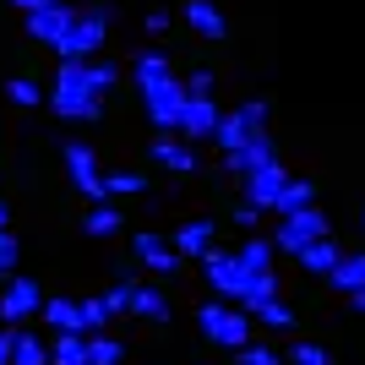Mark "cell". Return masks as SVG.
<instances>
[{
	"label": "cell",
	"instance_id": "44dd1931",
	"mask_svg": "<svg viewBox=\"0 0 365 365\" xmlns=\"http://www.w3.org/2000/svg\"><path fill=\"white\" fill-rule=\"evenodd\" d=\"M311 202H317V185L311 180H284V191H278V202H273V213L278 218H289V213H300V207H311Z\"/></svg>",
	"mask_w": 365,
	"mask_h": 365
},
{
	"label": "cell",
	"instance_id": "484cf974",
	"mask_svg": "<svg viewBox=\"0 0 365 365\" xmlns=\"http://www.w3.org/2000/svg\"><path fill=\"white\" fill-rule=\"evenodd\" d=\"M262 300H278V273L267 267V273H251V284H245V294H240V311H251V305H262Z\"/></svg>",
	"mask_w": 365,
	"mask_h": 365
},
{
	"label": "cell",
	"instance_id": "e0dca14e",
	"mask_svg": "<svg viewBox=\"0 0 365 365\" xmlns=\"http://www.w3.org/2000/svg\"><path fill=\"white\" fill-rule=\"evenodd\" d=\"M327 284H333L338 294H360L365 289V251H344L338 267L327 273Z\"/></svg>",
	"mask_w": 365,
	"mask_h": 365
},
{
	"label": "cell",
	"instance_id": "603a6c76",
	"mask_svg": "<svg viewBox=\"0 0 365 365\" xmlns=\"http://www.w3.org/2000/svg\"><path fill=\"white\" fill-rule=\"evenodd\" d=\"M131 311L148 317V322H169V300L153 289V284H131Z\"/></svg>",
	"mask_w": 365,
	"mask_h": 365
},
{
	"label": "cell",
	"instance_id": "cb8c5ba5",
	"mask_svg": "<svg viewBox=\"0 0 365 365\" xmlns=\"http://www.w3.org/2000/svg\"><path fill=\"white\" fill-rule=\"evenodd\" d=\"M11 365H49V344H38L33 333L11 327Z\"/></svg>",
	"mask_w": 365,
	"mask_h": 365
},
{
	"label": "cell",
	"instance_id": "4316f807",
	"mask_svg": "<svg viewBox=\"0 0 365 365\" xmlns=\"http://www.w3.org/2000/svg\"><path fill=\"white\" fill-rule=\"evenodd\" d=\"M273 251H278L273 240H262V235H251V240H245L240 251H235V257H240L245 267H251V273H267V267H273Z\"/></svg>",
	"mask_w": 365,
	"mask_h": 365
},
{
	"label": "cell",
	"instance_id": "d4e9b609",
	"mask_svg": "<svg viewBox=\"0 0 365 365\" xmlns=\"http://www.w3.org/2000/svg\"><path fill=\"white\" fill-rule=\"evenodd\" d=\"M125 360V344L109 333H88V365H120Z\"/></svg>",
	"mask_w": 365,
	"mask_h": 365
},
{
	"label": "cell",
	"instance_id": "e575fe53",
	"mask_svg": "<svg viewBox=\"0 0 365 365\" xmlns=\"http://www.w3.org/2000/svg\"><path fill=\"white\" fill-rule=\"evenodd\" d=\"M82 322H88V333H104L109 311H104V300H98V294H93V300H82Z\"/></svg>",
	"mask_w": 365,
	"mask_h": 365
},
{
	"label": "cell",
	"instance_id": "277c9868",
	"mask_svg": "<svg viewBox=\"0 0 365 365\" xmlns=\"http://www.w3.org/2000/svg\"><path fill=\"white\" fill-rule=\"evenodd\" d=\"M257 137H267V104H262V98H245V104L224 109V120H218V131H213V142L224 153H240L245 142H257Z\"/></svg>",
	"mask_w": 365,
	"mask_h": 365
},
{
	"label": "cell",
	"instance_id": "8fae6325",
	"mask_svg": "<svg viewBox=\"0 0 365 365\" xmlns=\"http://www.w3.org/2000/svg\"><path fill=\"white\" fill-rule=\"evenodd\" d=\"M44 311V294H38V278L28 273H11L6 278V289H0V317L6 322H28Z\"/></svg>",
	"mask_w": 365,
	"mask_h": 365
},
{
	"label": "cell",
	"instance_id": "9a60e30c",
	"mask_svg": "<svg viewBox=\"0 0 365 365\" xmlns=\"http://www.w3.org/2000/svg\"><path fill=\"white\" fill-rule=\"evenodd\" d=\"M153 164L169 169V175H191V169H197V148L185 137H158L153 142Z\"/></svg>",
	"mask_w": 365,
	"mask_h": 365
},
{
	"label": "cell",
	"instance_id": "9c48e42d",
	"mask_svg": "<svg viewBox=\"0 0 365 365\" xmlns=\"http://www.w3.org/2000/svg\"><path fill=\"white\" fill-rule=\"evenodd\" d=\"M202 273H207V284H213L218 294H224V300H240L245 294V284H251V267H245L240 257H229V251H207V257H202Z\"/></svg>",
	"mask_w": 365,
	"mask_h": 365
},
{
	"label": "cell",
	"instance_id": "8992f818",
	"mask_svg": "<svg viewBox=\"0 0 365 365\" xmlns=\"http://www.w3.org/2000/svg\"><path fill=\"white\" fill-rule=\"evenodd\" d=\"M61 158H66V175H71V185L82 191L88 202H104V169H98V153L88 148V142H66L61 148Z\"/></svg>",
	"mask_w": 365,
	"mask_h": 365
},
{
	"label": "cell",
	"instance_id": "5b68a950",
	"mask_svg": "<svg viewBox=\"0 0 365 365\" xmlns=\"http://www.w3.org/2000/svg\"><path fill=\"white\" fill-rule=\"evenodd\" d=\"M104 44H109V11H76L55 55L61 61H93V55H104Z\"/></svg>",
	"mask_w": 365,
	"mask_h": 365
},
{
	"label": "cell",
	"instance_id": "7c38bea8",
	"mask_svg": "<svg viewBox=\"0 0 365 365\" xmlns=\"http://www.w3.org/2000/svg\"><path fill=\"white\" fill-rule=\"evenodd\" d=\"M71 6H38V11H28V38H38V44H49V49H61V38H66V28H71Z\"/></svg>",
	"mask_w": 365,
	"mask_h": 365
},
{
	"label": "cell",
	"instance_id": "b9f144b4",
	"mask_svg": "<svg viewBox=\"0 0 365 365\" xmlns=\"http://www.w3.org/2000/svg\"><path fill=\"white\" fill-rule=\"evenodd\" d=\"M6 218H11V207H6V202H0V229H6Z\"/></svg>",
	"mask_w": 365,
	"mask_h": 365
},
{
	"label": "cell",
	"instance_id": "7a4b0ae2",
	"mask_svg": "<svg viewBox=\"0 0 365 365\" xmlns=\"http://www.w3.org/2000/svg\"><path fill=\"white\" fill-rule=\"evenodd\" d=\"M131 76H137L142 109H148V120L158 125V137H175V125H180V109H185V82L175 76L169 55H158V49H142L137 66H131Z\"/></svg>",
	"mask_w": 365,
	"mask_h": 365
},
{
	"label": "cell",
	"instance_id": "7bdbcfd3",
	"mask_svg": "<svg viewBox=\"0 0 365 365\" xmlns=\"http://www.w3.org/2000/svg\"><path fill=\"white\" fill-rule=\"evenodd\" d=\"M360 224H365V213H360Z\"/></svg>",
	"mask_w": 365,
	"mask_h": 365
},
{
	"label": "cell",
	"instance_id": "f1b7e54d",
	"mask_svg": "<svg viewBox=\"0 0 365 365\" xmlns=\"http://www.w3.org/2000/svg\"><path fill=\"white\" fill-rule=\"evenodd\" d=\"M6 98H11V104H22V109H33L44 93H38V82H33V76H11V82H6Z\"/></svg>",
	"mask_w": 365,
	"mask_h": 365
},
{
	"label": "cell",
	"instance_id": "83f0119b",
	"mask_svg": "<svg viewBox=\"0 0 365 365\" xmlns=\"http://www.w3.org/2000/svg\"><path fill=\"white\" fill-rule=\"evenodd\" d=\"M245 317H257L262 327H289V322H294V311L284 305V294H278V300H262V305H251Z\"/></svg>",
	"mask_w": 365,
	"mask_h": 365
},
{
	"label": "cell",
	"instance_id": "30bf717a",
	"mask_svg": "<svg viewBox=\"0 0 365 365\" xmlns=\"http://www.w3.org/2000/svg\"><path fill=\"white\" fill-rule=\"evenodd\" d=\"M218 120H224V109L213 104V93H207V98L185 93V109H180V125H175V137H185V142H213Z\"/></svg>",
	"mask_w": 365,
	"mask_h": 365
},
{
	"label": "cell",
	"instance_id": "2e32d148",
	"mask_svg": "<svg viewBox=\"0 0 365 365\" xmlns=\"http://www.w3.org/2000/svg\"><path fill=\"white\" fill-rule=\"evenodd\" d=\"M213 245H218L213 218H191V224H180V229H175V251H180V257H207Z\"/></svg>",
	"mask_w": 365,
	"mask_h": 365
},
{
	"label": "cell",
	"instance_id": "8d00e7d4",
	"mask_svg": "<svg viewBox=\"0 0 365 365\" xmlns=\"http://www.w3.org/2000/svg\"><path fill=\"white\" fill-rule=\"evenodd\" d=\"M235 218H240L245 229H257V218H262V213H257V207H251V202H240V213H235Z\"/></svg>",
	"mask_w": 365,
	"mask_h": 365
},
{
	"label": "cell",
	"instance_id": "d6986e66",
	"mask_svg": "<svg viewBox=\"0 0 365 365\" xmlns=\"http://www.w3.org/2000/svg\"><path fill=\"white\" fill-rule=\"evenodd\" d=\"M49 365H88V333H55L49 338Z\"/></svg>",
	"mask_w": 365,
	"mask_h": 365
},
{
	"label": "cell",
	"instance_id": "1f68e13d",
	"mask_svg": "<svg viewBox=\"0 0 365 365\" xmlns=\"http://www.w3.org/2000/svg\"><path fill=\"white\" fill-rule=\"evenodd\" d=\"M16 257H22V245H16V235H11V229H0V273H6V278L16 273Z\"/></svg>",
	"mask_w": 365,
	"mask_h": 365
},
{
	"label": "cell",
	"instance_id": "d590c367",
	"mask_svg": "<svg viewBox=\"0 0 365 365\" xmlns=\"http://www.w3.org/2000/svg\"><path fill=\"white\" fill-rule=\"evenodd\" d=\"M185 93L207 98V93H213V71H197V76H185Z\"/></svg>",
	"mask_w": 365,
	"mask_h": 365
},
{
	"label": "cell",
	"instance_id": "f546056e",
	"mask_svg": "<svg viewBox=\"0 0 365 365\" xmlns=\"http://www.w3.org/2000/svg\"><path fill=\"white\" fill-rule=\"evenodd\" d=\"M137 191H148L142 175H104V197H137Z\"/></svg>",
	"mask_w": 365,
	"mask_h": 365
},
{
	"label": "cell",
	"instance_id": "4fadbf2b",
	"mask_svg": "<svg viewBox=\"0 0 365 365\" xmlns=\"http://www.w3.org/2000/svg\"><path fill=\"white\" fill-rule=\"evenodd\" d=\"M131 251L142 257V267H148V273H175V267H180V251H175V240L153 235V229L131 240Z\"/></svg>",
	"mask_w": 365,
	"mask_h": 365
},
{
	"label": "cell",
	"instance_id": "ab89813d",
	"mask_svg": "<svg viewBox=\"0 0 365 365\" xmlns=\"http://www.w3.org/2000/svg\"><path fill=\"white\" fill-rule=\"evenodd\" d=\"M0 365H11V333H0Z\"/></svg>",
	"mask_w": 365,
	"mask_h": 365
},
{
	"label": "cell",
	"instance_id": "6da1fadb",
	"mask_svg": "<svg viewBox=\"0 0 365 365\" xmlns=\"http://www.w3.org/2000/svg\"><path fill=\"white\" fill-rule=\"evenodd\" d=\"M120 88V66L115 61H61L55 88H49V109L71 125H93L104 115V98Z\"/></svg>",
	"mask_w": 365,
	"mask_h": 365
},
{
	"label": "cell",
	"instance_id": "60d3db41",
	"mask_svg": "<svg viewBox=\"0 0 365 365\" xmlns=\"http://www.w3.org/2000/svg\"><path fill=\"white\" fill-rule=\"evenodd\" d=\"M349 305H354V311L365 317V289H360V294H349Z\"/></svg>",
	"mask_w": 365,
	"mask_h": 365
},
{
	"label": "cell",
	"instance_id": "74e56055",
	"mask_svg": "<svg viewBox=\"0 0 365 365\" xmlns=\"http://www.w3.org/2000/svg\"><path fill=\"white\" fill-rule=\"evenodd\" d=\"M11 6H16L22 16H28V11H38V6H61V0H11Z\"/></svg>",
	"mask_w": 365,
	"mask_h": 365
},
{
	"label": "cell",
	"instance_id": "5bb4252c",
	"mask_svg": "<svg viewBox=\"0 0 365 365\" xmlns=\"http://www.w3.org/2000/svg\"><path fill=\"white\" fill-rule=\"evenodd\" d=\"M185 28L197 38H229V16L218 11L213 0H185Z\"/></svg>",
	"mask_w": 365,
	"mask_h": 365
},
{
	"label": "cell",
	"instance_id": "3957f363",
	"mask_svg": "<svg viewBox=\"0 0 365 365\" xmlns=\"http://www.w3.org/2000/svg\"><path fill=\"white\" fill-rule=\"evenodd\" d=\"M197 327L207 344H218V349H245L251 344V317H245L240 305H229V300H207L197 311Z\"/></svg>",
	"mask_w": 365,
	"mask_h": 365
},
{
	"label": "cell",
	"instance_id": "4dcf8cb0",
	"mask_svg": "<svg viewBox=\"0 0 365 365\" xmlns=\"http://www.w3.org/2000/svg\"><path fill=\"white\" fill-rule=\"evenodd\" d=\"M289 365H333V354L322 344H289Z\"/></svg>",
	"mask_w": 365,
	"mask_h": 365
},
{
	"label": "cell",
	"instance_id": "ac0fdd59",
	"mask_svg": "<svg viewBox=\"0 0 365 365\" xmlns=\"http://www.w3.org/2000/svg\"><path fill=\"white\" fill-rule=\"evenodd\" d=\"M44 322H49V333H88L82 300H44Z\"/></svg>",
	"mask_w": 365,
	"mask_h": 365
},
{
	"label": "cell",
	"instance_id": "52a82bcc",
	"mask_svg": "<svg viewBox=\"0 0 365 365\" xmlns=\"http://www.w3.org/2000/svg\"><path fill=\"white\" fill-rule=\"evenodd\" d=\"M327 235V213H317V202L311 207H300V213H289L284 224H278V235H273V245L284 251V257H300L311 240H322Z\"/></svg>",
	"mask_w": 365,
	"mask_h": 365
},
{
	"label": "cell",
	"instance_id": "d6a6232c",
	"mask_svg": "<svg viewBox=\"0 0 365 365\" xmlns=\"http://www.w3.org/2000/svg\"><path fill=\"white\" fill-rule=\"evenodd\" d=\"M98 300H104V311H109V317H120V311H131V278H125V284H115L109 294H98Z\"/></svg>",
	"mask_w": 365,
	"mask_h": 365
},
{
	"label": "cell",
	"instance_id": "ffe728a7",
	"mask_svg": "<svg viewBox=\"0 0 365 365\" xmlns=\"http://www.w3.org/2000/svg\"><path fill=\"white\" fill-rule=\"evenodd\" d=\"M338 257H344V251L333 245V235H322V240H311V245L300 251V267H305V273H322V278H327V273L338 267Z\"/></svg>",
	"mask_w": 365,
	"mask_h": 365
},
{
	"label": "cell",
	"instance_id": "f35d334b",
	"mask_svg": "<svg viewBox=\"0 0 365 365\" xmlns=\"http://www.w3.org/2000/svg\"><path fill=\"white\" fill-rule=\"evenodd\" d=\"M169 28V11H148V33H164Z\"/></svg>",
	"mask_w": 365,
	"mask_h": 365
},
{
	"label": "cell",
	"instance_id": "836d02e7",
	"mask_svg": "<svg viewBox=\"0 0 365 365\" xmlns=\"http://www.w3.org/2000/svg\"><path fill=\"white\" fill-rule=\"evenodd\" d=\"M235 354H240V365H284L267 344H245V349H235Z\"/></svg>",
	"mask_w": 365,
	"mask_h": 365
},
{
	"label": "cell",
	"instance_id": "7402d4cb",
	"mask_svg": "<svg viewBox=\"0 0 365 365\" xmlns=\"http://www.w3.org/2000/svg\"><path fill=\"white\" fill-rule=\"evenodd\" d=\"M115 229H120V207H115V202H93L88 207V218H82V235H93V240H104V235H115Z\"/></svg>",
	"mask_w": 365,
	"mask_h": 365
},
{
	"label": "cell",
	"instance_id": "ba28073f",
	"mask_svg": "<svg viewBox=\"0 0 365 365\" xmlns=\"http://www.w3.org/2000/svg\"><path fill=\"white\" fill-rule=\"evenodd\" d=\"M240 180H245V202H251L257 213H273L278 191H284V180H289V169L278 164V153H273V158H262L257 169H245Z\"/></svg>",
	"mask_w": 365,
	"mask_h": 365
}]
</instances>
